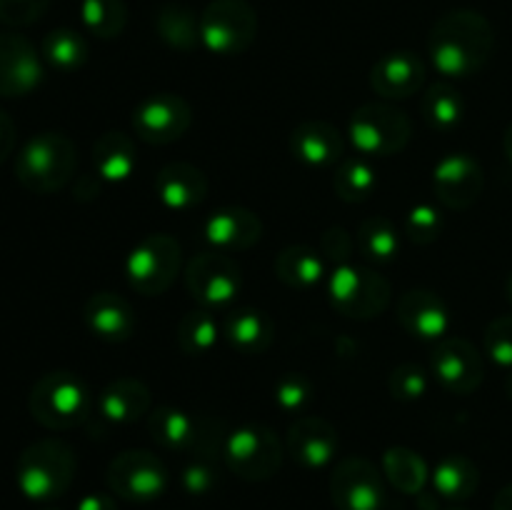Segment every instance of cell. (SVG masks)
<instances>
[{"instance_id":"13","label":"cell","mask_w":512,"mask_h":510,"mask_svg":"<svg viewBox=\"0 0 512 510\" xmlns=\"http://www.w3.org/2000/svg\"><path fill=\"white\" fill-rule=\"evenodd\" d=\"M193 123V110L180 95L155 93L138 103L133 113V130L150 145H170L183 138Z\"/></svg>"},{"instance_id":"33","label":"cell","mask_w":512,"mask_h":510,"mask_svg":"<svg viewBox=\"0 0 512 510\" xmlns=\"http://www.w3.org/2000/svg\"><path fill=\"white\" fill-rule=\"evenodd\" d=\"M223 328H220V320L215 318V313L210 308H198L190 310L183 315L178 325V348L185 355H210L218 345Z\"/></svg>"},{"instance_id":"48","label":"cell","mask_w":512,"mask_h":510,"mask_svg":"<svg viewBox=\"0 0 512 510\" xmlns=\"http://www.w3.org/2000/svg\"><path fill=\"white\" fill-rule=\"evenodd\" d=\"M503 150H505V158H508L510 163H512V123H510V128L505 130V138H503Z\"/></svg>"},{"instance_id":"42","label":"cell","mask_w":512,"mask_h":510,"mask_svg":"<svg viewBox=\"0 0 512 510\" xmlns=\"http://www.w3.org/2000/svg\"><path fill=\"white\" fill-rule=\"evenodd\" d=\"M180 483H183L185 493L190 495H205L218 485V470L208 458H195L180 473Z\"/></svg>"},{"instance_id":"5","label":"cell","mask_w":512,"mask_h":510,"mask_svg":"<svg viewBox=\"0 0 512 510\" xmlns=\"http://www.w3.org/2000/svg\"><path fill=\"white\" fill-rule=\"evenodd\" d=\"M413 135V123L403 110L388 103H368L350 118L348 138L365 158H390L398 155Z\"/></svg>"},{"instance_id":"1","label":"cell","mask_w":512,"mask_h":510,"mask_svg":"<svg viewBox=\"0 0 512 510\" xmlns=\"http://www.w3.org/2000/svg\"><path fill=\"white\" fill-rule=\"evenodd\" d=\"M495 30L478 10H450L435 20L428 35V53L445 78H470L493 58Z\"/></svg>"},{"instance_id":"15","label":"cell","mask_w":512,"mask_h":510,"mask_svg":"<svg viewBox=\"0 0 512 510\" xmlns=\"http://www.w3.org/2000/svg\"><path fill=\"white\" fill-rule=\"evenodd\" d=\"M433 188L445 208L465 210L483 195L485 175L478 160L468 153H450L435 165Z\"/></svg>"},{"instance_id":"34","label":"cell","mask_w":512,"mask_h":510,"mask_svg":"<svg viewBox=\"0 0 512 510\" xmlns=\"http://www.w3.org/2000/svg\"><path fill=\"white\" fill-rule=\"evenodd\" d=\"M465 103L448 83H435L423 95V120L435 133H450L463 123Z\"/></svg>"},{"instance_id":"32","label":"cell","mask_w":512,"mask_h":510,"mask_svg":"<svg viewBox=\"0 0 512 510\" xmlns=\"http://www.w3.org/2000/svg\"><path fill=\"white\" fill-rule=\"evenodd\" d=\"M155 30L160 38L175 50H195L200 43V15H195L188 5L168 3L155 15Z\"/></svg>"},{"instance_id":"2","label":"cell","mask_w":512,"mask_h":510,"mask_svg":"<svg viewBox=\"0 0 512 510\" xmlns=\"http://www.w3.org/2000/svg\"><path fill=\"white\" fill-rule=\"evenodd\" d=\"M75 165H78V150L68 135L40 133L20 148L15 175L30 193L50 195L68 185Z\"/></svg>"},{"instance_id":"12","label":"cell","mask_w":512,"mask_h":510,"mask_svg":"<svg viewBox=\"0 0 512 510\" xmlns=\"http://www.w3.org/2000/svg\"><path fill=\"white\" fill-rule=\"evenodd\" d=\"M330 495L338 510H380L385 503L383 473L358 455L343 458L330 475Z\"/></svg>"},{"instance_id":"9","label":"cell","mask_w":512,"mask_h":510,"mask_svg":"<svg viewBox=\"0 0 512 510\" xmlns=\"http://www.w3.org/2000/svg\"><path fill=\"white\" fill-rule=\"evenodd\" d=\"M258 35V15L248 0H210L200 13V43L215 55H240Z\"/></svg>"},{"instance_id":"7","label":"cell","mask_w":512,"mask_h":510,"mask_svg":"<svg viewBox=\"0 0 512 510\" xmlns=\"http://www.w3.org/2000/svg\"><path fill=\"white\" fill-rule=\"evenodd\" d=\"M180 243L168 233L145 235L125 258V278L140 295H163L180 273Z\"/></svg>"},{"instance_id":"22","label":"cell","mask_w":512,"mask_h":510,"mask_svg":"<svg viewBox=\"0 0 512 510\" xmlns=\"http://www.w3.org/2000/svg\"><path fill=\"white\" fill-rule=\"evenodd\" d=\"M290 153L310 168H328L345 158V140L340 130L325 120H303L290 133Z\"/></svg>"},{"instance_id":"3","label":"cell","mask_w":512,"mask_h":510,"mask_svg":"<svg viewBox=\"0 0 512 510\" xmlns=\"http://www.w3.org/2000/svg\"><path fill=\"white\" fill-rule=\"evenodd\" d=\"M30 415L48 430H70L85 423L93 410V395L83 378L65 370L43 375L28 395Z\"/></svg>"},{"instance_id":"36","label":"cell","mask_w":512,"mask_h":510,"mask_svg":"<svg viewBox=\"0 0 512 510\" xmlns=\"http://www.w3.org/2000/svg\"><path fill=\"white\" fill-rule=\"evenodd\" d=\"M43 58L53 65L55 70L73 73L80 70L88 60V43L80 33L70 28L50 30L43 40Z\"/></svg>"},{"instance_id":"37","label":"cell","mask_w":512,"mask_h":510,"mask_svg":"<svg viewBox=\"0 0 512 510\" xmlns=\"http://www.w3.org/2000/svg\"><path fill=\"white\" fill-rule=\"evenodd\" d=\"M80 20L93 35L113 40L125 30L128 8L123 0H80Z\"/></svg>"},{"instance_id":"28","label":"cell","mask_w":512,"mask_h":510,"mask_svg":"<svg viewBox=\"0 0 512 510\" xmlns=\"http://www.w3.org/2000/svg\"><path fill=\"white\" fill-rule=\"evenodd\" d=\"M430 480H433V488L440 498L460 503L478 490L480 470L468 455H445L430 473Z\"/></svg>"},{"instance_id":"29","label":"cell","mask_w":512,"mask_h":510,"mask_svg":"<svg viewBox=\"0 0 512 510\" xmlns=\"http://www.w3.org/2000/svg\"><path fill=\"white\" fill-rule=\"evenodd\" d=\"M275 275L288 288L310 290L323 280L325 258L308 245H288L275 258Z\"/></svg>"},{"instance_id":"20","label":"cell","mask_w":512,"mask_h":510,"mask_svg":"<svg viewBox=\"0 0 512 510\" xmlns=\"http://www.w3.org/2000/svg\"><path fill=\"white\" fill-rule=\"evenodd\" d=\"M398 320L420 340H443L450 330V313L438 293L425 288L408 290L398 300Z\"/></svg>"},{"instance_id":"10","label":"cell","mask_w":512,"mask_h":510,"mask_svg":"<svg viewBox=\"0 0 512 510\" xmlns=\"http://www.w3.org/2000/svg\"><path fill=\"white\" fill-rule=\"evenodd\" d=\"M185 288L203 308H220L233 303L243 288V270L238 260L220 250L195 255L185 268Z\"/></svg>"},{"instance_id":"11","label":"cell","mask_w":512,"mask_h":510,"mask_svg":"<svg viewBox=\"0 0 512 510\" xmlns=\"http://www.w3.org/2000/svg\"><path fill=\"white\" fill-rule=\"evenodd\" d=\"M108 485L128 503H150L168 488V470L150 450H125L108 465Z\"/></svg>"},{"instance_id":"35","label":"cell","mask_w":512,"mask_h":510,"mask_svg":"<svg viewBox=\"0 0 512 510\" xmlns=\"http://www.w3.org/2000/svg\"><path fill=\"white\" fill-rule=\"evenodd\" d=\"M358 243L360 253L375 263H390L400 253V233L393 220L385 215H370L358 225Z\"/></svg>"},{"instance_id":"17","label":"cell","mask_w":512,"mask_h":510,"mask_svg":"<svg viewBox=\"0 0 512 510\" xmlns=\"http://www.w3.org/2000/svg\"><path fill=\"white\" fill-rule=\"evenodd\" d=\"M260 235H263V223L253 210L243 205H225L213 210L203 223L205 243L228 255L253 248Z\"/></svg>"},{"instance_id":"46","label":"cell","mask_w":512,"mask_h":510,"mask_svg":"<svg viewBox=\"0 0 512 510\" xmlns=\"http://www.w3.org/2000/svg\"><path fill=\"white\" fill-rule=\"evenodd\" d=\"M75 510H118V503H115L113 495L108 493H88L80 498Z\"/></svg>"},{"instance_id":"50","label":"cell","mask_w":512,"mask_h":510,"mask_svg":"<svg viewBox=\"0 0 512 510\" xmlns=\"http://www.w3.org/2000/svg\"><path fill=\"white\" fill-rule=\"evenodd\" d=\"M505 290H508V300H510V305H512V273H510V278H508V285H505Z\"/></svg>"},{"instance_id":"26","label":"cell","mask_w":512,"mask_h":510,"mask_svg":"<svg viewBox=\"0 0 512 510\" xmlns=\"http://www.w3.org/2000/svg\"><path fill=\"white\" fill-rule=\"evenodd\" d=\"M148 430L155 443L165 450H193L203 440V425L198 418L173 405H160L148 415Z\"/></svg>"},{"instance_id":"25","label":"cell","mask_w":512,"mask_h":510,"mask_svg":"<svg viewBox=\"0 0 512 510\" xmlns=\"http://www.w3.org/2000/svg\"><path fill=\"white\" fill-rule=\"evenodd\" d=\"M223 335L243 355H263L273 345L275 323L265 310L238 308L225 318Z\"/></svg>"},{"instance_id":"47","label":"cell","mask_w":512,"mask_h":510,"mask_svg":"<svg viewBox=\"0 0 512 510\" xmlns=\"http://www.w3.org/2000/svg\"><path fill=\"white\" fill-rule=\"evenodd\" d=\"M493 510H512V483L505 485V488L495 495Z\"/></svg>"},{"instance_id":"49","label":"cell","mask_w":512,"mask_h":510,"mask_svg":"<svg viewBox=\"0 0 512 510\" xmlns=\"http://www.w3.org/2000/svg\"><path fill=\"white\" fill-rule=\"evenodd\" d=\"M505 390H508L510 400H512V370L508 373V378H505Z\"/></svg>"},{"instance_id":"18","label":"cell","mask_w":512,"mask_h":510,"mask_svg":"<svg viewBox=\"0 0 512 510\" xmlns=\"http://www.w3.org/2000/svg\"><path fill=\"white\" fill-rule=\"evenodd\" d=\"M338 430L318 415H300L288 430V453L308 470H320L338 458Z\"/></svg>"},{"instance_id":"6","label":"cell","mask_w":512,"mask_h":510,"mask_svg":"<svg viewBox=\"0 0 512 510\" xmlns=\"http://www.w3.org/2000/svg\"><path fill=\"white\" fill-rule=\"evenodd\" d=\"M328 293L333 308L353 320L378 318L390 305L388 280L360 263L338 265L330 275Z\"/></svg>"},{"instance_id":"31","label":"cell","mask_w":512,"mask_h":510,"mask_svg":"<svg viewBox=\"0 0 512 510\" xmlns=\"http://www.w3.org/2000/svg\"><path fill=\"white\" fill-rule=\"evenodd\" d=\"M335 193L345 203H363L378 188V170L365 155H345L335 165Z\"/></svg>"},{"instance_id":"44","label":"cell","mask_w":512,"mask_h":510,"mask_svg":"<svg viewBox=\"0 0 512 510\" xmlns=\"http://www.w3.org/2000/svg\"><path fill=\"white\" fill-rule=\"evenodd\" d=\"M355 248L353 235L345 233L343 228H328L320 238V255L325 260H333L335 268L343 263H350V253Z\"/></svg>"},{"instance_id":"24","label":"cell","mask_w":512,"mask_h":510,"mask_svg":"<svg viewBox=\"0 0 512 510\" xmlns=\"http://www.w3.org/2000/svg\"><path fill=\"white\" fill-rule=\"evenodd\" d=\"M95 408H98V415L105 423H138L150 410V390L138 378H118L105 385L103 393L98 395Z\"/></svg>"},{"instance_id":"51","label":"cell","mask_w":512,"mask_h":510,"mask_svg":"<svg viewBox=\"0 0 512 510\" xmlns=\"http://www.w3.org/2000/svg\"><path fill=\"white\" fill-rule=\"evenodd\" d=\"M448 510H465V508H460V505H455V508H448Z\"/></svg>"},{"instance_id":"21","label":"cell","mask_w":512,"mask_h":510,"mask_svg":"<svg viewBox=\"0 0 512 510\" xmlns=\"http://www.w3.org/2000/svg\"><path fill=\"white\" fill-rule=\"evenodd\" d=\"M83 320L95 338L108 340V343H125L133 338L138 328V318L128 300L110 290L90 295L83 308Z\"/></svg>"},{"instance_id":"39","label":"cell","mask_w":512,"mask_h":510,"mask_svg":"<svg viewBox=\"0 0 512 510\" xmlns=\"http://www.w3.org/2000/svg\"><path fill=\"white\" fill-rule=\"evenodd\" d=\"M405 233L410 235L413 243H435L440 238V233H443V213L433 203L413 205L408 218H405Z\"/></svg>"},{"instance_id":"23","label":"cell","mask_w":512,"mask_h":510,"mask_svg":"<svg viewBox=\"0 0 512 510\" xmlns=\"http://www.w3.org/2000/svg\"><path fill=\"white\" fill-rule=\"evenodd\" d=\"M155 195L168 210L188 213L208 195V175L190 163H168L155 178Z\"/></svg>"},{"instance_id":"40","label":"cell","mask_w":512,"mask_h":510,"mask_svg":"<svg viewBox=\"0 0 512 510\" xmlns=\"http://www.w3.org/2000/svg\"><path fill=\"white\" fill-rule=\"evenodd\" d=\"M388 390L398 400H420L428 393V373L418 363H403L390 373Z\"/></svg>"},{"instance_id":"30","label":"cell","mask_w":512,"mask_h":510,"mask_svg":"<svg viewBox=\"0 0 512 510\" xmlns=\"http://www.w3.org/2000/svg\"><path fill=\"white\" fill-rule=\"evenodd\" d=\"M383 475L393 488L400 490V493L418 495L423 493L425 483H428L430 470L428 463L423 460V455L405 448V445H395V448L385 450Z\"/></svg>"},{"instance_id":"16","label":"cell","mask_w":512,"mask_h":510,"mask_svg":"<svg viewBox=\"0 0 512 510\" xmlns=\"http://www.w3.org/2000/svg\"><path fill=\"white\" fill-rule=\"evenodd\" d=\"M43 80V63L38 50L23 35H0V95L23 98Z\"/></svg>"},{"instance_id":"14","label":"cell","mask_w":512,"mask_h":510,"mask_svg":"<svg viewBox=\"0 0 512 510\" xmlns=\"http://www.w3.org/2000/svg\"><path fill=\"white\" fill-rule=\"evenodd\" d=\"M430 368L438 383L453 395H470L485 378L483 355L465 338L438 340L430 358Z\"/></svg>"},{"instance_id":"4","label":"cell","mask_w":512,"mask_h":510,"mask_svg":"<svg viewBox=\"0 0 512 510\" xmlns=\"http://www.w3.org/2000/svg\"><path fill=\"white\" fill-rule=\"evenodd\" d=\"M18 488L25 498L55 500L70 488L75 475V455L63 440L45 438L28 445L18 458Z\"/></svg>"},{"instance_id":"8","label":"cell","mask_w":512,"mask_h":510,"mask_svg":"<svg viewBox=\"0 0 512 510\" xmlns=\"http://www.w3.org/2000/svg\"><path fill=\"white\" fill-rule=\"evenodd\" d=\"M223 460L238 478L250 483L270 480L283 465V445L268 425L248 423L225 438Z\"/></svg>"},{"instance_id":"41","label":"cell","mask_w":512,"mask_h":510,"mask_svg":"<svg viewBox=\"0 0 512 510\" xmlns=\"http://www.w3.org/2000/svg\"><path fill=\"white\" fill-rule=\"evenodd\" d=\"M485 355L500 368L512 370V315L495 318L485 328Z\"/></svg>"},{"instance_id":"38","label":"cell","mask_w":512,"mask_h":510,"mask_svg":"<svg viewBox=\"0 0 512 510\" xmlns=\"http://www.w3.org/2000/svg\"><path fill=\"white\" fill-rule=\"evenodd\" d=\"M315 385L313 380L305 373H285L283 378L275 383V405H278L283 413L288 415H303V410L308 408L310 400H313Z\"/></svg>"},{"instance_id":"43","label":"cell","mask_w":512,"mask_h":510,"mask_svg":"<svg viewBox=\"0 0 512 510\" xmlns=\"http://www.w3.org/2000/svg\"><path fill=\"white\" fill-rule=\"evenodd\" d=\"M50 0H0V23L30 25L43 18Z\"/></svg>"},{"instance_id":"19","label":"cell","mask_w":512,"mask_h":510,"mask_svg":"<svg viewBox=\"0 0 512 510\" xmlns=\"http://www.w3.org/2000/svg\"><path fill=\"white\" fill-rule=\"evenodd\" d=\"M425 63L420 55L410 50H395V53L383 55L370 70V85L378 95L388 100L410 98L418 93L425 83Z\"/></svg>"},{"instance_id":"45","label":"cell","mask_w":512,"mask_h":510,"mask_svg":"<svg viewBox=\"0 0 512 510\" xmlns=\"http://www.w3.org/2000/svg\"><path fill=\"white\" fill-rule=\"evenodd\" d=\"M13 145H15V125L13 120L0 110V163L8 160V155L13 153Z\"/></svg>"},{"instance_id":"27","label":"cell","mask_w":512,"mask_h":510,"mask_svg":"<svg viewBox=\"0 0 512 510\" xmlns=\"http://www.w3.org/2000/svg\"><path fill=\"white\" fill-rule=\"evenodd\" d=\"M95 170L108 183H123L138 170V150L130 135L120 130H108L100 135L93 148Z\"/></svg>"}]
</instances>
